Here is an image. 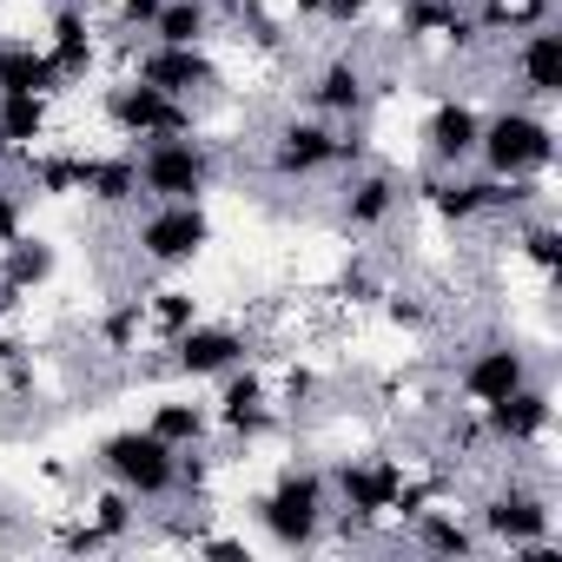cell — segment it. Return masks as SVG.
Listing matches in <instances>:
<instances>
[{"instance_id": "9", "label": "cell", "mask_w": 562, "mask_h": 562, "mask_svg": "<svg viewBox=\"0 0 562 562\" xmlns=\"http://www.w3.org/2000/svg\"><path fill=\"white\" fill-rule=\"evenodd\" d=\"M133 159H139V199H205L218 179V153L199 133L146 139L133 146Z\"/></svg>"}, {"instance_id": "7", "label": "cell", "mask_w": 562, "mask_h": 562, "mask_svg": "<svg viewBox=\"0 0 562 562\" xmlns=\"http://www.w3.org/2000/svg\"><path fill=\"white\" fill-rule=\"evenodd\" d=\"M476 536H483V549H529V542H542V536H555V503H549V490L542 483H529V476H509V483H496L476 509Z\"/></svg>"}, {"instance_id": "19", "label": "cell", "mask_w": 562, "mask_h": 562, "mask_svg": "<svg viewBox=\"0 0 562 562\" xmlns=\"http://www.w3.org/2000/svg\"><path fill=\"white\" fill-rule=\"evenodd\" d=\"M47 60L67 87H80L93 67H100V27H93V8L87 0H60V8L47 14Z\"/></svg>"}, {"instance_id": "29", "label": "cell", "mask_w": 562, "mask_h": 562, "mask_svg": "<svg viewBox=\"0 0 562 562\" xmlns=\"http://www.w3.org/2000/svg\"><path fill=\"white\" fill-rule=\"evenodd\" d=\"M199 318H205V305H199L186 285H153V292H146V331H153L159 345L179 338V331L199 325Z\"/></svg>"}, {"instance_id": "34", "label": "cell", "mask_w": 562, "mask_h": 562, "mask_svg": "<svg viewBox=\"0 0 562 562\" xmlns=\"http://www.w3.org/2000/svg\"><path fill=\"white\" fill-rule=\"evenodd\" d=\"M87 8L113 14V21H120V34H146V21L159 14V0H87Z\"/></svg>"}, {"instance_id": "4", "label": "cell", "mask_w": 562, "mask_h": 562, "mask_svg": "<svg viewBox=\"0 0 562 562\" xmlns=\"http://www.w3.org/2000/svg\"><path fill=\"white\" fill-rule=\"evenodd\" d=\"M93 463L106 483H120L133 503H172V483H179V450L166 437H153L146 424H126V430H106L93 443Z\"/></svg>"}, {"instance_id": "25", "label": "cell", "mask_w": 562, "mask_h": 562, "mask_svg": "<svg viewBox=\"0 0 562 562\" xmlns=\"http://www.w3.org/2000/svg\"><path fill=\"white\" fill-rule=\"evenodd\" d=\"M146 430H153V437H166L172 450H192V443H205V437H212V404H199V397H186V391H166V397H153Z\"/></svg>"}, {"instance_id": "21", "label": "cell", "mask_w": 562, "mask_h": 562, "mask_svg": "<svg viewBox=\"0 0 562 562\" xmlns=\"http://www.w3.org/2000/svg\"><path fill=\"white\" fill-rule=\"evenodd\" d=\"M80 199L100 205V212H126V205H139V159H133V146H120V153H87Z\"/></svg>"}, {"instance_id": "3", "label": "cell", "mask_w": 562, "mask_h": 562, "mask_svg": "<svg viewBox=\"0 0 562 562\" xmlns=\"http://www.w3.org/2000/svg\"><path fill=\"white\" fill-rule=\"evenodd\" d=\"M358 159H364L358 133L338 126V120H318V113L278 120L271 139H265V172H271V179H285V186L318 179V172H338V166H358Z\"/></svg>"}, {"instance_id": "14", "label": "cell", "mask_w": 562, "mask_h": 562, "mask_svg": "<svg viewBox=\"0 0 562 562\" xmlns=\"http://www.w3.org/2000/svg\"><path fill=\"white\" fill-rule=\"evenodd\" d=\"M126 74L146 80V87H159V93H172V100H199V93L218 87L212 47H159V41H146V47H133V67Z\"/></svg>"}, {"instance_id": "15", "label": "cell", "mask_w": 562, "mask_h": 562, "mask_svg": "<svg viewBox=\"0 0 562 562\" xmlns=\"http://www.w3.org/2000/svg\"><path fill=\"white\" fill-rule=\"evenodd\" d=\"M404 179L397 172H384V166H351V179L338 186V232H351V238H371V232H384L397 212H404Z\"/></svg>"}, {"instance_id": "8", "label": "cell", "mask_w": 562, "mask_h": 562, "mask_svg": "<svg viewBox=\"0 0 562 562\" xmlns=\"http://www.w3.org/2000/svg\"><path fill=\"white\" fill-rule=\"evenodd\" d=\"M100 113H106V126H113L126 146L172 139V133H199L192 100H172V93H159V87H146V80H133V74H120V80L100 93Z\"/></svg>"}, {"instance_id": "2", "label": "cell", "mask_w": 562, "mask_h": 562, "mask_svg": "<svg viewBox=\"0 0 562 562\" xmlns=\"http://www.w3.org/2000/svg\"><path fill=\"white\" fill-rule=\"evenodd\" d=\"M476 166L490 179H549V166H555V126H549V113L529 106V100L483 113Z\"/></svg>"}, {"instance_id": "27", "label": "cell", "mask_w": 562, "mask_h": 562, "mask_svg": "<svg viewBox=\"0 0 562 562\" xmlns=\"http://www.w3.org/2000/svg\"><path fill=\"white\" fill-rule=\"evenodd\" d=\"M21 159H27V186H34V199H80L87 153H47V146H34V153H21Z\"/></svg>"}, {"instance_id": "24", "label": "cell", "mask_w": 562, "mask_h": 562, "mask_svg": "<svg viewBox=\"0 0 562 562\" xmlns=\"http://www.w3.org/2000/svg\"><path fill=\"white\" fill-rule=\"evenodd\" d=\"M0 93H67V80L54 74L41 41H0Z\"/></svg>"}, {"instance_id": "23", "label": "cell", "mask_w": 562, "mask_h": 562, "mask_svg": "<svg viewBox=\"0 0 562 562\" xmlns=\"http://www.w3.org/2000/svg\"><path fill=\"white\" fill-rule=\"evenodd\" d=\"M212 27H218L212 0H159V14L146 21V41H159V47H212Z\"/></svg>"}, {"instance_id": "28", "label": "cell", "mask_w": 562, "mask_h": 562, "mask_svg": "<svg viewBox=\"0 0 562 562\" xmlns=\"http://www.w3.org/2000/svg\"><path fill=\"white\" fill-rule=\"evenodd\" d=\"M93 338H100V351H106V358H133V351H139V338H146V292L113 299V305L100 312Z\"/></svg>"}, {"instance_id": "10", "label": "cell", "mask_w": 562, "mask_h": 562, "mask_svg": "<svg viewBox=\"0 0 562 562\" xmlns=\"http://www.w3.org/2000/svg\"><path fill=\"white\" fill-rule=\"evenodd\" d=\"M549 430H555V391H549L542 378H529V384H516L509 397H496V404L476 411V437H483L490 450H509V457L542 450Z\"/></svg>"}, {"instance_id": "33", "label": "cell", "mask_w": 562, "mask_h": 562, "mask_svg": "<svg viewBox=\"0 0 562 562\" xmlns=\"http://www.w3.org/2000/svg\"><path fill=\"white\" fill-rule=\"evenodd\" d=\"M331 292H338L345 305H378V299H384V285H378V271H371V265H345Z\"/></svg>"}, {"instance_id": "32", "label": "cell", "mask_w": 562, "mask_h": 562, "mask_svg": "<svg viewBox=\"0 0 562 562\" xmlns=\"http://www.w3.org/2000/svg\"><path fill=\"white\" fill-rule=\"evenodd\" d=\"M378 312H384V325H397V331H424V325H430V312H424L417 292H391V285H384Z\"/></svg>"}, {"instance_id": "5", "label": "cell", "mask_w": 562, "mask_h": 562, "mask_svg": "<svg viewBox=\"0 0 562 562\" xmlns=\"http://www.w3.org/2000/svg\"><path fill=\"white\" fill-rule=\"evenodd\" d=\"M218 225L205 212V199H153V212L133 225V251L153 265V271H186L212 251Z\"/></svg>"}, {"instance_id": "22", "label": "cell", "mask_w": 562, "mask_h": 562, "mask_svg": "<svg viewBox=\"0 0 562 562\" xmlns=\"http://www.w3.org/2000/svg\"><path fill=\"white\" fill-rule=\"evenodd\" d=\"M54 133V100L47 93H0V153H34Z\"/></svg>"}, {"instance_id": "26", "label": "cell", "mask_w": 562, "mask_h": 562, "mask_svg": "<svg viewBox=\"0 0 562 562\" xmlns=\"http://www.w3.org/2000/svg\"><path fill=\"white\" fill-rule=\"evenodd\" d=\"M404 536L417 542V549H430V555H483V536L457 516V509H424V516H411L404 522Z\"/></svg>"}, {"instance_id": "11", "label": "cell", "mask_w": 562, "mask_h": 562, "mask_svg": "<svg viewBox=\"0 0 562 562\" xmlns=\"http://www.w3.org/2000/svg\"><path fill=\"white\" fill-rule=\"evenodd\" d=\"M245 358H251V338L238 325H225V318H199L179 338H166V371H179L186 384H212Z\"/></svg>"}, {"instance_id": "13", "label": "cell", "mask_w": 562, "mask_h": 562, "mask_svg": "<svg viewBox=\"0 0 562 562\" xmlns=\"http://www.w3.org/2000/svg\"><path fill=\"white\" fill-rule=\"evenodd\" d=\"M476 133H483V106L463 100V93H443V100H430V113L417 126V146L437 172H463V166H476Z\"/></svg>"}, {"instance_id": "35", "label": "cell", "mask_w": 562, "mask_h": 562, "mask_svg": "<svg viewBox=\"0 0 562 562\" xmlns=\"http://www.w3.org/2000/svg\"><path fill=\"white\" fill-rule=\"evenodd\" d=\"M14 358H27V351H21V338H14L8 325H0V378H8V364H14Z\"/></svg>"}, {"instance_id": "16", "label": "cell", "mask_w": 562, "mask_h": 562, "mask_svg": "<svg viewBox=\"0 0 562 562\" xmlns=\"http://www.w3.org/2000/svg\"><path fill=\"white\" fill-rule=\"evenodd\" d=\"M371 100H378V80H371V67L351 60V54H331V60L305 80V106H312L318 120H338V126H358V120L371 113Z\"/></svg>"}, {"instance_id": "37", "label": "cell", "mask_w": 562, "mask_h": 562, "mask_svg": "<svg viewBox=\"0 0 562 562\" xmlns=\"http://www.w3.org/2000/svg\"><path fill=\"white\" fill-rule=\"evenodd\" d=\"M14 232H21V225H0V265H8V245H14Z\"/></svg>"}, {"instance_id": "17", "label": "cell", "mask_w": 562, "mask_h": 562, "mask_svg": "<svg viewBox=\"0 0 562 562\" xmlns=\"http://www.w3.org/2000/svg\"><path fill=\"white\" fill-rule=\"evenodd\" d=\"M218 384V397H212V430H225V437H265L271 424H278V404H271V384H265V371H251V364H232L225 378H212Z\"/></svg>"}, {"instance_id": "20", "label": "cell", "mask_w": 562, "mask_h": 562, "mask_svg": "<svg viewBox=\"0 0 562 562\" xmlns=\"http://www.w3.org/2000/svg\"><path fill=\"white\" fill-rule=\"evenodd\" d=\"M54 271H60L54 238H41V232H14L8 265H0V312H8L14 299H27V292H47V285H54Z\"/></svg>"}, {"instance_id": "6", "label": "cell", "mask_w": 562, "mask_h": 562, "mask_svg": "<svg viewBox=\"0 0 562 562\" xmlns=\"http://www.w3.org/2000/svg\"><path fill=\"white\" fill-rule=\"evenodd\" d=\"M325 476H331V509H345V529L358 536V529H371V522L397 516L404 483H411V463H404V457L371 450V457H345V463H338V470H325Z\"/></svg>"}, {"instance_id": "30", "label": "cell", "mask_w": 562, "mask_h": 562, "mask_svg": "<svg viewBox=\"0 0 562 562\" xmlns=\"http://www.w3.org/2000/svg\"><path fill=\"white\" fill-rule=\"evenodd\" d=\"M87 529H93V536H100L106 549H120V542H126V536L139 529V503H133V496H126L120 483H106V490H100V496L87 503Z\"/></svg>"}, {"instance_id": "36", "label": "cell", "mask_w": 562, "mask_h": 562, "mask_svg": "<svg viewBox=\"0 0 562 562\" xmlns=\"http://www.w3.org/2000/svg\"><path fill=\"white\" fill-rule=\"evenodd\" d=\"M0 225H21V192H8V179H0Z\"/></svg>"}, {"instance_id": "31", "label": "cell", "mask_w": 562, "mask_h": 562, "mask_svg": "<svg viewBox=\"0 0 562 562\" xmlns=\"http://www.w3.org/2000/svg\"><path fill=\"white\" fill-rule=\"evenodd\" d=\"M516 251L542 271V285H549L555 265H562V232H555V218H549V212H536V218L516 212Z\"/></svg>"}, {"instance_id": "1", "label": "cell", "mask_w": 562, "mask_h": 562, "mask_svg": "<svg viewBox=\"0 0 562 562\" xmlns=\"http://www.w3.org/2000/svg\"><path fill=\"white\" fill-rule=\"evenodd\" d=\"M251 516L271 536V549H318L325 522H331V476L318 463H285L258 490Z\"/></svg>"}, {"instance_id": "18", "label": "cell", "mask_w": 562, "mask_h": 562, "mask_svg": "<svg viewBox=\"0 0 562 562\" xmlns=\"http://www.w3.org/2000/svg\"><path fill=\"white\" fill-rule=\"evenodd\" d=\"M509 74L522 87L529 106H555L562 100V27L555 21H536L509 41Z\"/></svg>"}, {"instance_id": "12", "label": "cell", "mask_w": 562, "mask_h": 562, "mask_svg": "<svg viewBox=\"0 0 562 562\" xmlns=\"http://www.w3.org/2000/svg\"><path fill=\"white\" fill-rule=\"evenodd\" d=\"M529 378H536V351H529L522 338H483V345L457 364V397H463L470 411H483V404L509 397V391L529 384Z\"/></svg>"}]
</instances>
